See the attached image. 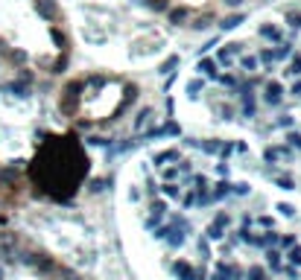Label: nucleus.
Instances as JSON below:
<instances>
[{
    "label": "nucleus",
    "instance_id": "1",
    "mask_svg": "<svg viewBox=\"0 0 301 280\" xmlns=\"http://www.w3.org/2000/svg\"><path fill=\"white\" fill-rule=\"evenodd\" d=\"M9 3V6H24L27 12H32L36 18H41L44 24L50 27H64V18H62V9L56 0H0V6Z\"/></svg>",
    "mask_w": 301,
    "mask_h": 280
},
{
    "label": "nucleus",
    "instance_id": "2",
    "mask_svg": "<svg viewBox=\"0 0 301 280\" xmlns=\"http://www.w3.org/2000/svg\"><path fill=\"white\" fill-rule=\"evenodd\" d=\"M21 260L27 263V266H32L38 274H44V277H53L56 269H59V263H56L50 254H44V251H24L21 254Z\"/></svg>",
    "mask_w": 301,
    "mask_h": 280
},
{
    "label": "nucleus",
    "instance_id": "3",
    "mask_svg": "<svg viewBox=\"0 0 301 280\" xmlns=\"http://www.w3.org/2000/svg\"><path fill=\"white\" fill-rule=\"evenodd\" d=\"M173 274L179 280H196V271H193V266L187 260H179V263H173Z\"/></svg>",
    "mask_w": 301,
    "mask_h": 280
},
{
    "label": "nucleus",
    "instance_id": "4",
    "mask_svg": "<svg viewBox=\"0 0 301 280\" xmlns=\"http://www.w3.org/2000/svg\"><path fill=\"white\" fill-rule=\"evenodd\" d=\"M164 201H152V204H149V219H146V225L152 228L155 225V222H161V219H164Z\"/></svg>",
    "mask_w": 301,
    "mask_h": 280
},
{
    "label": "nucleus",
    "instance_id": "5",
    "mask_svg": "<svg viewBox=\"0 0 301 280\" xmlns=\"http://www.w3.org/2000/svg\"><path fill=\"white\" fill-rule=\"evenodd\" d=\"M281 94H284V88L278 82H269V85H266V102H269V105H278V102H281Z\"/></svg>",
    "mask_w": 301,
    "mask_h": 280
},
{
    "label": "nucleus",
    "instance_id": "6",
    "mask_svg": "<svg viewBox=\"0 0 301 280\" xmlns=\"http://www.w3.org/2000/svg\"><path fill=\"white\" fill-rule=\"evenodd\" d=\"M53 277H56V280H79V274H76V271H70L67 266H59Z\"/></svg>",
    "mask_w": 301,
    "mask_h": 280
},
{
    "label": "nucleus",
    "instance_id": "7",
    "mask_svg": "<svg viewBox=\"0 0 301 280\" xmlns=\"http://www.w3.org/2000/svg\"><path fill=\"white\" fill-rule=\"evenodd\" d=\"M167 161H179V152H175V149H167V152L155 155V163H158V166H161V163H167Z\"/></svg>",
    "mask_w": 301,
    "mask_h": 280
},
{
    "label": "nucleus",
    "instance_id": "8",
    "mask_svg": "<svg viewBox=\"0 0 301 280\" xmlns=\"http://www.w3.org/2000/svg\"><path fill=\"white\" fill-rule=\"evenodd\" d=\"M266 263H269V266L278 271V269H281V254L275 251V248H269V251H266Z\"/></svg>",
    "mask_w": 301,
    "mask_h": 280
},
{
    "label": "nucleus",
    "instance_id": "9",
    "mask_svg": "<svg viewBox=\"0 0 301 280\" xmlns=\"http://www.w3.org/2000/svg\"><path fill=\"white\" fill-rule=\"evenodd\" d=\"M199 70H202V73H208V76H214V79H217V64L210 62V59H202V62H199Z\"/></svg>",
    "mask_w": 301,
    "mask_h": 280
},
{
    "label": "nucleus",
    "instance_id": "10",
    "mask_svg": "<svg viewBox=\"0 0 301 280\" xmlns=\"http://www.w3.org/2000/svg\"><path fill=\"white\" fill-rule=\"evenodd\" d=\"M228 193H231V184H228V181H219L217 190L210 193V196H214V199H222V196H228Z\"/></svg>",
    "mask_w": 301,
    "mask_h": 280
},
{
    "label": "nucleus",
    "instance_id": "11",
    "mask_svg": "<svg viewBox=\"0 0 301 280\" xmlns=\"http://www.w3.org/2000/svg\"><path fill=\"white\" fill-rule=\"evenodd\" d=\"M161 190H164L167 199H179V196H182V187H179V184H164Z\"/></svg>",
    "mask_w": 301,
    "mask_h": 280
},
{
    "label": "nucleus",
    "instance_id": "12",
    "mask_svg": "<svg viewBox=\"0 0 301 280\" xmlns=\"http://www.w3.org/2000/svg\"><path fill=\"white\" fill-rule=\"evenodd\" d=\"M287 149H272V146H269V149H266V161H278V158H287Z\"/></svg>",
    "mask_w": 301,
    "mask_h": 280
},
{
    "label": "nucleus",
    "instance_id": "13",
    "mask_svg": "<svg viewBox=\"0 0 301 280\" xmlns=\"http://www.w3.org/2000/svg\"><path fill=\"white\" fill-rule=\"evenodd\" d=\"M287 257H290V263H292V266H295V269H298V266H301V248H298V245H292Z\"/></svg>",
    "mask_w": 301,
    "mask_h": 280
},
{
    "label": "nucleus",
    "instance_id": "14",
    "mask_svg": "<svg viewBox=\"0 0 301 280\" xmlns=\"http://www.w3.org/2000/svg\"><path fill=\"white\" fill-rule=\"evenodd\" d=\"M237 24H243V18H240V15H231V18L222 21V29H234Z\"/></svg>",
    "mask_w": 301,
    "mask_h": 280
},
{
    "label": "nucleus",
    "instance_id": "15",
    "mask_svg": "<svg viewBox=\"0 0 301 280\" xmlns=\"http://www.w3.org/2000/svg\"><path fill=\"white\" fill-rule=\"evenodd\" d=\"M260 35H263V38H272V41H278V38H281V32H278L275 27H263V29H260Z\"/></svg>",
    "mask_w": 301,
    "mask_h": 280
},
{
    "label": "nucleus",
    "instance_id": "16",
    "mask_svg": "<svg viewBox=\"0 0 301 280\" xmlns=\"http://www.w3.org/2000/svg\"><path fill=\"white\" fill-rule=\"evenodd\" d=\"M246 277H249V280H263V269H260V266H252Z\"/></svg>",
    "mask_w": 301,
    "mask_h": 280
},
{
    "label": "nucleus",
    "instance_id": "17",
    "mask_svg": "<svg viewBox=\"0 0 301 280\" xmlns=\"http://www.w3.org/2000/svg\"><path fill=\"white\" fill-rule=\"evenodd\" d=\"M219 236H222V225H217V222H214V225L208 228V239H219Z\"/></svg>",
    "mask_w": 301,
    "mask_h": 280
},
{
    "label": "nucleus",
    "instance_id": "18",
    "mask_svg": "<svg viewBox=\"0 0 301 280\" xmlns=\"http://www.w3.org/2000/svg\"><path fill=\"white\" fill-rule=\"evenodd\" d=\"M152 117V111H140V117L135 120V128H144L146 126V120Z\"/></svg>",
    "mask_w": 301,
    "mask_h": 280
},
{
    "label": "nucleus",
    "instance_id": "19",
    "mask_svg": "<svg viewBox=\"0 0 301 280\" xmlns=\"http://www.w3.org/2000/svg\"><path fill=\"white\" fill-rule=\"evenodd\" d=\"M278 210H281V216H292V213H295V208H292V204H287V201H281V204H278Z\"/></svg>",
    "mask_w": 301,
    "mask_h": 280
},
{
    "label": "nucleus",
    "instance_id": "20",
    "mask_svg": "<svg viewBox=\"0 0 301 280\" xmlns=\"http://www.w3.org/2000/svg\"><path fill=\"white\" fill-rule=\"evenodd\" d=\"M287 73H292V76H295V73H301V55H295V59H292V64H290V70Z\"/></svg>",
    "mask_w": 301,
    "mask_h": 280
},
{
    "label": "nucleus",
    "instance_id": "21",
    "mask_svg": "<svg viewBox=\"0 0 301 280\" xmlns=\"http://www.w3.org/2000/svg\"><path fill=\"white\" fill-rule=\"evenodd\" d=\"M231 193H237V196H246V193H249V184H231Z\"/></svg>",
    "mask_w": 301,
    "mask_h": 280
},
{
    "label": "nucleus",
    "instance_id": "22",
    "mask_svg": "<svg viewBox=\"0 0 301 280\" xmlns=\"http://www.w3.org/2000/svg\"><path fill=\"white\" fill-rule=\"evenodd\" d=\"M202 149H205V152H210V155H214V152H219L222 146H219V143H214V140H208V143H202Z\"/></svg>",
    "mask_w": 301,
    "mask_h": 280
},
{
    "label": "nucleus",
    "instance_id": "23",
    "mask_svg": "<svg viewBox=\"0 0 301 280\" xmlns=\"http://www.w3.org/2000/svg\"><path fill=\"white\" fill-rule=\"evenodd\" d=\"M278 187H281V190H295V184H292L290 178H278Z\"/></svg>",
    "mask_w": 301,
    "mask_h": 280
},
{
    "label": "nucleus",
    "instance_id": "24",
    "mask_svg": "<svg viewBox=\"0 0 301 280\" xmlns=\"http://www.w3.org/2000/svg\"><path fill=\"white\" fill-rule=\"evenodd\" d=\"M287 140H290V146H292V149H301V135H290Z\"/></svg>",
    "mask_w": 301,
    "mask_h": 280
},
{
    "label": "nucleus",
    "instance_id": "25",
    "mask_svg": "<svg viewBox=\"0 0 301 280\" xmlns=\"http://www.w3.org/2000/svg\"><path fill=\"white\" fill-rule=\"evenodd\" d=\"M243 67H246V70H255V67H257V59H252V55H249V59H243Z\"/></svg>",
    "mask_w": 301,
    "mask_h": 280
},
{
    "label": "nucleus",
    "instance_id": "26",
    "mask_svg": "<svg viewBox=\"0 0 301 280\" xmlns=\"http://www.w3.org/2000/svg\"><path fill=\"white\" fill-rule=\"evenodd\" d=\"M278 242H281L284 248H292V245H295V236H281V239H278Z\"/></svg>",
    "mask_w": 301,
    "mask_h": 280
},
{
    "label": "nucleus",
    "instance_id": "27",
    "mask_svg": "<svg viewBox=\"0 0 301 280\" xmlns=\"http://www.w3.org/2000/svg\"><path fill=\"white\" fill-rule=\"evenodd\" d=\"M187 90H190V97H196V94L202 90V82H190V85H187Z\"/></svg>",
    "mask_w": 301,
    "mask_h": 280
},
{
    "label": "nucleus",
    "instance_id": "28",
    "mask_svg": "<svg viewBox=\"0 0 301 280\" xmlns=\"http://www.w3.org/2000/svg\"><path fill=\"white\" fill-rule=\"evenodd\" d=\"M175 64H179V59H170V62H164V64H161V73H167V70H173Z\"/></svg>",
    "mask_w": 301,
    "mask_h": 280
},
{
    "label": "nucleus",
    "instance_id": "29",
    "mask_svg": "<svg viewBox=\"0 0 301 280\" xmlns=\"http://www.w3.org/2000/svg\"><path fill=\"white\" fill-rule=\"evenodd\" d=\"M167 234H170V225H164V228H158V231H155L158 239H167Z\"/></svg>",
    "mask_w": 301,
    "mask_h": 280
},
{
    "label": "nucleus",
    "instance_id": "30",
    "mask_svg": "<svg viewBox=\"0 0 301 280\" xmlns=\"http://www.w3.org/2000/svg\"><path fill=\"white\" fill-rule=\"evenodd\" d=\"M105 187V181H91V193H100Z\"/></svg>",
    "mask_w": 301,
    "mask_h": 280
},
{
    "label": "nucleus",
    "instance_id": "31",
    "mask_svg": "<svg viewBox=\"0 0 301 280\" xmlns=\"http://www.w3.org/2000/svg\"><path fill=\"white\" fill-rule=\"evenodd\" d=\"M175 175H179V170H167V172H164V178L170 181V184H173V178H175Z\"/></svg>",
    "mask_w": 301,
    "mask_h": 280
},
{
    "label": "nucleus",
    "instance_id": "32",
    "mask_svg": "<svg viewBox=\"0 0 301 280\" xmlns=\"http://www.w3.org/2000/svg\"><path fill=\"white\" fill-rule=\"evenodd\" d=\"M260 225H263V228H272V216H260Z\"/></svg>",
    "mask_w": 301,
    "mask_h": 280
},
{
    "label": "nucleus",
    "instance_id": "33",
    "mask_svg": "<svg viewBox=\"0 0 301 280\" xmlns=\"http://www.w3.org/2000/svg\"><path fill=\"white\" fill-rule=\"evenodd\" d=\"M292 94H301V82H295V85H292Z\"/></svg>",
    "mask_w": 301,
    "mask_h": 280
},
{
    "label": "nucleus",
    "instance_id": "34",
    "mask_svg": "<svg viewBox=\"0 0 301 280\" xmlns=\"http://www.w3.org/2000/svg\"><path fill=\"white\" fill-rule=\"evenodd\" d=\"M210 280H222V277H219V274H214V277H210Z\"/></svg>",
    "mask_w": 301,
    "mask_h": 280
},
{
    "label": "nucleus",
    "instance_id": "35",
    "mask_svg": "<svg viewBox=\"0 0 301 280\" xmlns=\"http://www.w3.org/2000/svg\"><path fill=\"white\" fill-rule=\"evenodd\" d=\"M0 280H3V269H0Z\"/></svg>",
    "mask_w": 301,
    "mask_h": 280
}]
</instances>
